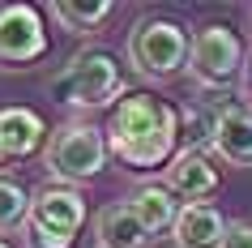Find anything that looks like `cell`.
<instances>
[{
  "instance_id": "cell-1",
  "label": "cell",
  "mask_w": 252,
  "mask_h": 248,
  "mask_svg": "<svg viewBox=\"0 0 252 248\" xmlns=\"http://www.w3.org/2000/svg\"><path fill=\"white\" fill-rule=\"evenodd\" d=\"M184 133H180V116L171 107L154 99V94H128L120 99V107L111 111V124H107V145L111 154L133 171H150V167H162L171 163L180 150Z\"/></svg>"
},
{
  "instance_id": "cell-2",
  "label": "cell",
  "mask_w": 252,
  "mask_h": 248,
  "mask_svg": "<svg viewBox=\"0 0 252 248\" xmlns=\"http://www.w3.org/2000/svg\"><path fill=\"white\" fill-rule=\"evenodd\" d=\"M52 94L68 107H107L111 99L124 94V77H120L116 56L103 47H86V52L68 56V65L56 73Z\"/></svg>"
},
{
  "instance_id": "cell-3",
  "label": "cell",
  "mask_w": 252,
  "mask_h": 248,
  "mask_svg": "<svg viewBox=\"0 0 252 248\" xmlns=\"http://www.w3.org/2000/svg\"><path fill=\"white\" fill-rule=\"evenodd\" d=\"M188 56H192V39L184 35V26L167 17H141L128 35V60L137 65V73L154 81H167L180 69H188Z\"/></svg>"
},
{
  "instance_id": "cell-4",
  "label": "cell",
  "mask_w": 252,
  "mask_h": 248,
  "mask_svg": "<svg viewBox=\"0 0 252 248\" xmlns=\"http://www.w3.org/2000/svg\"><path fill=\"white\" fill-rule=\"evenodd\" d=\"M107 154H111V145H107L103 129H94L86 120H68V124H60L52 133L47 167H52L56 180H64V184H86L107 167Z\"/></svg>"
},
{
  "instance_id": "cell-5",
  "label": "cell",
  "mask_w": 252,
  "mask_h": 248,
  "mask_svg": "<svg viewBox=\"0 0 252 248\" xmlns=\"http://www.w3.org/2000/svg\"><path fill=\"white\" fill-rule=\"evenodd\" d=\"M81 222H86V201H81V193L64 188V184H47L30 201L26 244L30 248H73Z\"/></svg>"
},
{
  "instance_id": "cell-6",
  "label": "cell",
  "mask_w": 252,
  "mask_h": 248,
  "mask_svg": "<svg viewBox=\"0 0 252 248\" xmlns=\"http://www.w3.org/2000/svg\"><path fill=\"white\" fill-rule=\"evenodd\" d=\"M244 65V43L231 26H201L192 35V56H188V73L205 90H222L239 77Z\"/></svg>"
},
{
  "instance_id": "cell-7",
  "label": "cell",
  "mask_w": 252,
  "mask_h": 248,
  "mask_svg": "<svg viewBox=\"0 0 252 248\" xmlns=\"http://www.w3.org/2000/svg\"><path fill=\"white\" fill-rule=\"evenodd\" d=\"M47 52V30L39 9L30 4H4L0 9V60L4 65H30Z\"/></svg>"
},
{
  "instance_id": "cell-8",
  "label": "cell",
  "mask_w": 252,
  "mask_h": 248,
  "mask_svg": "<svg viewBox=\"0 0 252 248\" xmlns=\"http://www.w3.org/2000/svg\"><path fill=\"white\" fill-rule=\"evenodd\" d=\"M47 137V124H43L39 111L30 107H0V171L17 163V158H30Z\"/></svg>"
},
{
  "instance_id": "cell-9",
  "label": "cell",
  "mask_w": 252,
  "mask_h": 248,
  "mask_svg": "<svg viewBox=\"0 0 252 248\" xmlns=\"http://www.w3.org/2000/svg\"><path fill=\"white\" fill-rule=\"evenodd\" d=\"M214 154L231 167H252V111L248 107H222L214 116Z\"/></svg>"
},
{
  "instance_id": "cell-10",
  "label": "cell",
  "mask_w": 252,
  "mask_h": 248,
  "mask_svg": "<svg viewBox=\"0 0 252 248\" xmlns=\"http://www.w3.org/2000/svg\"><path fill=\"white\" fill-rule=\"evenodd\" d=\"M167 188L175 197H184V206L192 201H205V197L218 188V167L201 150H180V154L167 163Z\"/></svg>"
},
{
  "instance_id": "cell-11",
  "label": "cell",
  "mask_w": 252,
  "mask_h": 248,
  "mask_svg": "<svg viewBox=\"0 0 252 248\" xmlns=\"http://www.w3.org/2000/svg\"><path fill=\"white\" fill-rule=\"evenodd\" d=\"M226 227L231 222L210 201H192V206L180 210L171 235H175V248H222L226 244Z\"/></svg>"
},
{
  "instance_id": "cell-12",
  "label": "cell",
  "mask_w": 252,
  "mask_h": 248,
  "mask_svg": "<svg viewBox=\"0 0 252 248\" xmlns=\"http://www.w3.org/2000/svg\"><path fill=\"white\" fill-rule=\"evenodd\" d=\"M94 240H98V248H146L150 231H146V222L137 218V210L124 201V206L98 210V218H94Z\"/></svg>"
},
{
  "instance_id": "cell-13",
  "label": "cell",
  "mask_w": 252,
  "mask_h": 248,
  "mask_svg": "<svg viewBox=\"0 0 252 248\" xmlns=\"http://www.w3.org/2000/svg\"><path fill=\"white\" fill-rule=\"evenodd\" d=\"M128 206L137 210V218L146 222L150 235L171 231L175 218H180V210H184V206H175V193L167 188V184H141V188L133 193V201H128Z\"/></svg>"
},
{
  "instance_id": "cell-14",
  "label": "cell",
  "mask_w": 252,
  "mask_h": 248,
  "mask_svg": "<svg viewBox=\"0 0 252 248\" xmlns=\"http://www.w3.org/2000/svg\"><path fill=\"white\" fill-rule=\"evenodd\" d=\"M52 17L64 30H73V35H86V30H94L103 17H111V4H107V0H94V4H86V0H56Z\"/></svg>"
},
{
  "instance_id": "cell-15",
  "label": "cell",
  "mask_w": 252,
  "mask_h": 248,
  "mask_svg": "<svg viewBox=\"0 0 252 248\" xmlns=\"http://www.w3.org/2000/svg\"><path fill=\"white\" fill-rule=\"evenodd\" d=\"M30 201H34V197H26V188L17 180L0 176V235L17 231L22 222H30Z\"/></svg>"
},
{
  "instance_id": "cell-16",
  "label": "cell",
  "mask_w": 252,
  "mask_h": 248,
  "mask_svg": "<svg viewBox=\"0 0 252 248\" xmlns=\"http://www.w3.org/2000/svg\"><path fill=\"white\" fill-rule=\"evenodd\" d=\"M180 129H184V150H197L214 137V116H201V111H184L180 116Z\"/></svg>"
},
{
  "instance_id": "cell-17",
  "label": "cell",
  "mask_w": 252,
  "mask_h": 248,
  "mask_svg": "<svg viewBox=\"0 0 252 248\" xmlns=\"http://www.w3.org/2000/svg\"><path fill=\"white\" fill-rule=\"evenodd\" d=\"M222 248H252V222H231Z\"/></svg>"
},
{
  "instance_id": "cell-18",
  "label": "cell",
  "mask_w": 252,
  "mask_h": 248,
  "mask_svg": "<svg viewBox=\"0 0 252 248\" xmlns=\"http://www.w3.org/2000/svg\"><path fill=\"white\" fill-rule=\"evenodd\" d=\"M244 99H252V60H248V73H244Z\"/></svg>"
},
{
  "instance_id": "cell-19",
  "label": "cell",
  "mask_w": 252,
  "mask_h": 248,
  "mask_svg": "<svg viewBox=\"0 0 252 248\" xmlns=\"http://www.w3.org/2000/svg\"><path fill=\"white\" fill-rule=\"evenodd\" d=\"M0 248H9V244H4V240H0Z\"/></svg>"
}]
</instances>
